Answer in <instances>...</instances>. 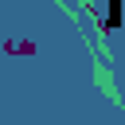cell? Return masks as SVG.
<instances>
[{
    "label": "cell",
    "mask_w": 125,
    "mask_h": 125,
    "mask_svg": "<svg viewBox=\"0 0 125 125\" xmlns=\"http://www.w3.org/2000/svg\"><path fill=\"white\" fill-rule=\"evenodd\" d=\"M121 20H125V8H121V0H113V4L105 8V20H102V23H105V31H117Z\"/></svg>",
    "instance_id": "6da1fadb"
}]
</instances>
